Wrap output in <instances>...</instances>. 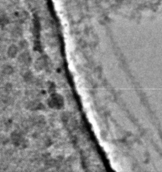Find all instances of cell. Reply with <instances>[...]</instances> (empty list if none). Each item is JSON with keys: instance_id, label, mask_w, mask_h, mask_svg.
<instances>
[{"instance_id": "obj_1", "label": "cell", "mask_w": 162, "mask_h": 172, "mask_svg": "<svg viewBox=\"0 0 162 172\" xmlns=\"http://www.w3.org/2000/svg\"><path fill=\"white\" fill-rule=\"evenodd\" d=\"M62 96L58 94H53L49 99L48 104L50 106L54 108H60L63 105V99Z\"/></svg>"}, {"instance_id": "obj_2", "label": "cell", "mask_w": 162, "mask_h": 172, "mask_svg": "<svg viewBox=\"0 0 162 172\" xmlns=\"http://www.w3.org/2000/svg\"><path fill=\"white\" fill-rule=\"evenodd\" d=\"M12 139L13 143H14L16 146L23 147V145H25V140H24V139L22 138L19 133H14L13 134H12Z\"/></svg>"}, {"instance_id": "obj_3", "label": "cell", "mask_w": 162, "mask_h": 172, "mask_svg": "<svg viewBox=\"0 0 162 172\" xmlns=\"http://www.w3.org/2000/svg\"><path fill=\"white\" fill-rule=\"evenodd\" d=\"M18 60L22 64L28 65V64L30 63L31 58H30V54L28 53H23L22 54H20Z\"/></svg>"}, {"instance_id": "obj_4", "label": "cell", "mask_w": 162, "mask_h": 172, "mask_svg": "<svg viewBox=\"0 0 162 172\" xmlns=\"http://www.w3.org/2000/svg\"><path fill=\"white\" fill-rule=\"evenodd\" d=\"M45 65H46L45 59H44V58H39V59L36 61L35 67L36 68V69L41 70L42 68L45 67Z\"/></svg>"}, {"instance_id": "obj_5", "label": "cell", "mask_w": 162, "mask_h": 172, "mask_svg": "<svg viewBox=\"0 0 162 172\" xmlns=\"http://www.w3.org/2000/svg\"><path fill=\"white\" fill-rule=\"evenodd\" d=\"M17 53H18V48L16 46H11L8 50V54L9 57L13 58L16 56Z\"/></svg>"}, {"instance_id": "obj_6", "label": "cell", "mask_w": 162, "mask_h": 172, "mask_svg": "<svg viewBox=\"0 0 162 172\" xmlns=\"http://www.w3.org/2000/svg\"><path fill=\"white\" fill-rule=\"evenodd\" d=\"M3 71L4 73L9 75V74H11L13 72V69L10 66H6L5 67L3 68Z\"/></svg>"}]
</instances>
